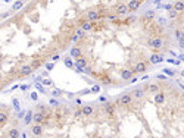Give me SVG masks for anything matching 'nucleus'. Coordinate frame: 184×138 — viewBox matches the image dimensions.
Wrapping results in <instances>:
<instances>
[{"mask_svg":"<svg viewBox=\"0 0 184 138\" xmlns=\"http://www.w3.org/2000/svg\"><path fill=\"white\" fill-rule=\"evenodd\" d=\"M149 93H152V94H158V93H161V85L159 84H156V82H150L149 85H147V88H146Z\"/></svg>","mask_w":184,"mask_h":138,"instance_id":"4468645a","label":"nucleus"},{"mask_svg":"<svg viewBox=\"0 0 184 138\" xmlns=\"http://www.w3.org/2000/svg\"><path fill=\"white\" fill-rule=\"evenodd\" d=\"M74 116H75V118H83V110H81V109H77L75 112H74Z\"/></svg>","mask_w":184,"mask_h":138,"instance_id":"c85d7f7f","label":"nucleus"},{"mask_svg":"<svg viewBox=\"0 0 184 138\" xmlns=\"http://www.w3.org/2000/svg\"><path fill=\"white\" fill-rule=\"evenodd\" d=\"M100 18H102V15H100L99 10H96V9H91V10H88V12H87V21H90V22L99 21Z\"/></svg>","mask_w":184,"mask_h":138,"instance_id":"0eeeda50","label":"nucleus"},{"mask_svg":"<svg viewBox=\"0 0 184 138\" xmlns=\"http://www.w3.org/2000/svg\"><path fill=\"white\" fill-rule=\"evenodd\" d=\"M103 112L108 115V116H115V113H116V107H115V104L114 103H109V101H106L105 104H103Z\"/></svg>","mask_w":184,"mask_h":138,"instance_id":"39448f33","label":"nucleus"},{"mask_svg":"<svg viewBox=\"0 0 184 138\" xmlns=\"http://www.w3.org/2000/svg\"><path fill=\"white\" fill-rule=\"evenodd\" d=\"M81 110H83V115H84V116H91V115L94 113V107H93V106H90V104L83 106V107H81Z\"/></svg>","mask_w":184,"mask_h":138,"instance_id":"dca6fc26","label":"nucleus"},{"mask_svg":"<svg viewBox=\"0 0 184 138\" xmlns=\"http://www.w3.org/2000/svg\"><path fill=\"white\" fill-rule=\"evenodd\" d=\"M75 104H77V106H80V104H81V100H80V99H77V100H75Z\"/></svg>","mask_w":184,"mask_h":138,"instance_id":"c03bdc74","label":"nucleus"},{"mask_svg":"<svg viewBox=\"0 0 184 138\" xmlns=\"http://www.w3.org/2000/svg\"><path fill=\"white\" fill-rule=\"evenodd\" d=\"M99 101H102V103H106V97H103V95H100V99H99Z\"/></svg>","mask_w":184,"mask_h":138,"instance_id":"58836bf2","label":"nucleus"},{"mask_svg":"<svg viewBox=\"0 0 184 138\" xmlns=\"http://www.w3.org/2000/svg\"><path fill=\"white\" fill-rule=\"evenodd\" d=\"M7 137L9 138H19L21 137V132H19V129L16 128V126H12V128L7 129Z\"/></svg>","mask_w":184,"mask_h":138,"instance_id":"2eb2a0df","label":"nucleus"},{"mask_svg":"<svg viewBox=\"0 0 184 138\" xmlns=\"http://www.w3.org/2000/svg\"><path fill=\"white\" fill-rule=\"evenodd\" d=\"M115 12H116L118 16H125V15H128L130 9H128L127 3H118V5L115 6Z\"/></svg>","mask_w":184,"mask_h":138,"instance_id":"20e7f679","label":"nucleus"},{"mask_svg":"<svg viewBox=\"0 0 184 138\" xmlns=\"http://www.w3.org/2000/svg\"><path fill=\"white\" fill-rule=\"evenodd\" d=\"M69 56L72 57V59H78V57H81V56H84L83 55V49H81L80 46H74L72 49H71V51H69Z\"/></svg>","mask_w":184,"mask_h":138,"instance_id":"1a4fd4ad","label":"nucleus"},{"mask_svg":"<svg viewBox=\"0 0 184 138\" xmlns=\"http://www.w3.org/2000/svg\"><path fill=\"white\" fill-rule=\"evenodd\" d=\"M99 90H100V87H99V85H94L93 88H91V91H93V93H97Z\"/></svg>","mask_w":184,"mask_h":138,"instance_id":"4c0bfd02","label":"nucleus"},{"mask_svg":"<svg viewBox=\"0 0 184 138\" xmlns=\"http://www.w3.org/2000/svg\"><path fill=\"white\" fill-rule=\"evenodd\" d=\"M150 62H152V63H159V62H162V57L158 56V55H153V56L150 57Z\"/></svg>","mask_w":184,"mask_h":138,"instance_id":"b1692460","label":"nucleus"},{"mask_svg":"<svg viewBox=\"0 0 184 138\" xmlns=\"http://www.w3.org/2000/svg\"><path fill=\"white\" fill-rule=\"evenodd\" d=\"M99 81H100L102 84H112V79H110L109 77H106V75L100 77V78H99Z\"/></svg>","mask_w":184,"mask_h":138,"instance_id":"5701e85b","label":"nucleus"},{"mask_svg":"<svg viewBox=\"0 0 184 138\" xmlns=\"http://www.w3.org/2000/svg\"><path fill=\"white\" fill-rule=\"evenodd\" d=\"M52 60H53V62H58V60H59V55H55V56L52 57Z\"/></svg>","mask_w":184,"mask_h":138,"instance_id":"ea45409f","label":"nucleus"},{"mask_svg":"<svg viewBox=\"0 0 184 138\" xmlns=\"http://www.w3.org/2000/svg\"><path fill=\"white\" fill-rule=\"evenodd\" d=\"M119 75H121V78L124 79V81H128V79H131V78H132L134 72H132V69H121Z\"/></svg>","mask_w":184,"mask_h":138,"instance_id":"ddd939ff","label":"nucleus"},{"mask_svg":"<svg viewBox=\"0 0 184 138\" xmlns=\"http://www.w3.org/2000/svg\"><path fill=\"white\" fill-rule=\"evenodd\" d=\"M49 118H50V115H46V113H41V112H35L33 121L35 123H38V125H43L46 121H49Z\"/></svg>","mask_w":184,"mask_h":138,"instance_id":"7ed1b4c3","label":"nucleus"},{"mask_svg":"<svg viewBox=\"0 0 184 138\" xmlns=\"http://www.w3.org/2000/svg\"><path fill=\"white\" fill-rule=\"evenodd\" d=\"M37 88H38V91H40V93H43V94L46 93V90H44V88H43L41 85H40V84H37Z\"/></svg>","mask_w":184,"mask_h":138,"instance_id":"c9c22d12","label":"nucleus"},{"mask_svg":"<svg viewBox=\"0 0 184 138\" xmlns=\"http://www.w3.org/2000/svg\"><path fill=\"white\" fill-rule=\"evenodd\" d=\"M22 6H24V3H22V2H16V3H13L12 9H13V10H19V9H21Z\"/></svg>","mask_w":184,"mask_h":138,"instance_id":"bb28decb","label":"nucleus"},{"mask_svg":"<svg viewBox=\"0 0 184 138\" xmlns=\"http://www.w3.org/2000/svg\"><path fill=\"white\" fill-rule=\"evenodd\" d=\"M43 132H44V126L43 125H38V123H35V125H33L31 126V134L34 135V137H41L43 135Z\"/></svg>","mask_w":184,"mask_h":138,"instance_id":"9b49d317","label":"nucleus"},{"mask_svg":"<svg viewBox=\"0 0 184 138\" xmlns=\"http://www.w3.org/2000/svg\"><path fill=\"white\" fill-rule=\"evenodd\" d=\"M52 95H53V99L55 97H59V95H62V91H60V90H53L52 91Z\"/></svg>","mask_w":184,"mask_h":138,"instance_id":"c756f323","label":"nucleus"},{"mask_svg":"<svg viewBox=\"0 0 184 138\" xmlns=\"http://www.w3.org/2000/svg\"><path fill=\"white\" fill-rule=\"evenodd\" d=\"M175 37H177V40L184 38V33H183V29H175Z\"/></svg>","mask_w":184,"mask_h":138,"instance_id":"a878e982","label":"nucleus"},{"mask_svg":"<svg viewBox=\"0 0 184 138\" xmlns=\"http://www.w3.org/2000/svg\"><path fill=\"white\" fill-rule=\"evenodd\" d=\"M140 5H141V2H136V0H131V2H128V3H127L128 9H130V10H132V12H134V10H137V9L140 7Z\"/></svg>","mask_w":184,"mask_h":138,"instance_id":"6ab92c4d","label":"nucleus"},{"mask_svg":"<svg viewBox=\"0 0 184 138\" xmlns=\"http://www.w3.org/2000/svg\"><path fill=\"white\" fill-rule=\"evenodd\" d=\"M145 90L143 88H140V87H136L134 90L131 91V95H132V99H137V100H140V99H143L145 97Z\"/></svg>","mask_w":184,"mask_h":138,"instance_id":"f8f14e48","label":"nucleus"},{"mask_svg":"<svg viewBox=\"0 0 184 138\" xmlns=\"http://www.w3.org/2000/svg\"><path fill=\"white\" fill-rule=\"evenodd\" d=\"M145 18H147V19H153V18H155V10H147V12L145 13Z\"/></svg>","mask_w":184,"mask_h":138,"instance_id":"393cba45","label":"nucleus"},{"mask_svg":"<svg viewBox=\"0 0 184 138\" xmlns=\"http://www.w3.org/2000/svg\"><path fill=\"white\" fill-rule=\"evenodd\" d=\"M75 66H77L78 69H86V68L88 66V57H86V56L78 57V59L75 60Z\"/></svg>","mask_w":184,"mask_h":138,"instance_id":"9d476101","label":"nucleus"},{"mask_svg":"<svg viewBox=\"0 0 184 138\" xmlns=\"http://www.w3.org/2000/svg\"><path fill=\"white\" fill-rule=\"evenodd\" d=\"M33 118H34V112H33V110H28L27 115H25V125H28L29 122H31Z\"/></svg>","mask_w":184,"mask_h":138,"instance_id":"4be33fe9","label":"nucleus"},{"mask_svg":"<svg viewBox=\"0 0 184 138\" xmlns=\"http://www.w3.org/2000/svg\"><path fill=\"white\" fill-rule=\"evenodd\" d=\"M178 46H180V49H183V50H184V38L178 40Z\"/></svg>","mask_w":184,"mask_h":138,"instance_id":"f704fd0d","label":"nucleus"},{"mask_svg":"<svg viewBox=\"0 0 184 138\" xmlns=\"http://www.w3.org/2000/svg\"><path fill=\"white\" fill-rule=\"evenodd\" d=\"M158 78H159V79H167V77H165V75H158Z\"/></svg>","mask_w":184,"mask_h":138,"instance_id":"79ce46f5","label":"nucleus"},{"mask_svg":"<svg viewBox=\"0 0 184 138\" xmlns=\"http://www.w3.org/2000/svg\"><path fill=\"white\" fill-rule=\"evenodd\" d=\"M33 72H34V69H33L31 65H22L21 69H19V73H18V75H19V77H28V75H31Z\"/></svg>","mask_w":184,"mask_h":138,"instance_id":"6e6552de","label":"nucleus"},{"mask_svg":"<svg viewBox=\"0 0 184 138\" xmlns=\"http://www.w3.org/2000/svg\"><path fill=\"white\" fill-rule=\"evenodd\" d=\"M7 121H9V113L5 112V110H0V126L6 125Z\"/></svg>","mask_w":184,"mask_h":138,"instance_id":"f3484780","label":"nucleus"},{"mask_svg":"<svg viewBox=\"0 0 184 138\" xmlns=\"http://www.w3.org/2000/svg\"><path fill=\"white\" fill-rule=\"evenodd\" d=\"M94 28V25H93V22H90V21H84L83 24H81V29L84 31V33H88V31H91Z\"/></svg>","mask_w":184,"mask_h":138,"instance_id":"a211bd4d","label":"nucleus"},{"mask_svg":"<svg viewBox=\"0 0 184 138\" xmlns=\"http://www.w3.org/2000/svg\"><path fill=\"white\" fill-rule=\"evenodd\" d=\"M49 103H50V106H59V101H58L56 99H52V100H49Z\"/></svg>","mask_w":184,"mask_h":138,"instance_id":"473e14b6","label":"nucleus"},{"mask_svg":"<svg viewBox=\"0 0 184 138\" xmlns=\"http://www.w3.org/2000/svg\"><path fill=\"white\" fill-rule=\"evenodd\" d=\"M43 84L44 85H52V81L50 79H43Z\"/></svg>","mask_w":184,"mask_h":138,"instance_id":"e433bc0d","label":"nucleus"},{"mask_svg":"<svg viewBox=\"0 0 184 138\" xmlns=\"http://www.w3.org/2000/svg\"><path fill=\"white\" fill-rule=\"evenodd\" d=\"M106 19L108 21H116L118 19V15L115 13V15H106Z\"/></svg>","mask_w":184,"mask_h":138,"instance_id":"7c9ffc66","label":"nucleus"},{"mask_svg":"<svg viewBox=\"0 0 184 138\" xmlns=\"http://www.w3.org/2000/svg\"><path fill=\"white\" fill-rule=\"evenodd\" d=\"M172 9L175 10V12H184V2H175L172 5Z\"/></svg>","mask_w":184,"mask_h":138,"instance_id":"aec40b11","label":"nucleus"},{"mask_svg":"<svg viewBox=\"0 0 184 138\" xmlns=\"http://www.w3.org/2000/svg\"><path fill=\"white\" fill-rule=\"evenodd\" d=\"M177 15H178V13H177V12H175V10H174V9H172V10H169V18H171V19L177 18Z\"/></svg>","mask_w":184,"mask_h":138,"instance_id":"2f4dec72","label":"nucleus"},{"mask_svg":"<svg viewBox=\"0 0 184 138\" xmlns=\"http://www.w3.org/2000/svg\"><path fill=\"white\" fill-rule=\"evenodd\" d=\"M147 47H150L153 50H161L163 47V40L161 37H152L147 40Z\"/></svg>","mask_w":184,"mask_h":138,"instance_id":"f03ea898","label":"nucleus"},{"mask_svg":"<svg viewBox=\"0 0 184 138\" xmlns=\"http://www.w3.org/2000/svg\"><path fill=\"white\" fill-rule=\"evenodd\" d=\"M163 101H165V94H163L162 91L158 93V94H155V103L156 104H162Z\"/></svg>","mask_w":184,"mask_h":138,"instance_id":"412c9836","label":"nucleus"},{"mask_svg":"<svg viewBox=\"0 0 184 138\" xmlns=\"http://www.w3.org/2000/svg\"><path fill=\"white\" fill-rule=\"evenodd\" d=\"M24 115H25V112H19L18 116H19V118H24Z\"/></svg>","mask_w":184,"mask_h":138,"instance_id":"37998d69","label":"nucleus"},{"mask_svg":"<svg viewBox=\"0 0 184 138\" xmlns=\"http://www.w3.org/2000/svg\"><path fill=\"white\" fill-rule=\"evenodd\" d=\"M181 77L184 78V71H181Z\"/></svg>","mask_w":184,"mask_h":138,"instance_id":"a18cd8bd","label":"nucleus"},{"mask_svg":"<svg viewBox=\"0 0 184 138\" xmlns=\"http://www.w3.org/2000/svg\"><path fill=\"white\" fill-rule=\"evenodd\" d=\"M131 103H132L131 93H124V94H121L119 97L116 99V104L122 106V107H128V106H131Z\"/></svg>","mask_w":184,"mask_h":138,"instance_id":"f257e3e1","label":"nucleus"},{"mask_svg":"<svg viewBox=\"0 0 184 138\" xmlns=\"http://www.w3.org/2000/svg\"><path fill=\"white\" fill-rule=\"evenodd\" d=\"M65 65H66L68 68H72V66H74V62H72V59H71V57L65 59Z\"/></svg>","mask_w":184,"mask_h":138,"instance_id":"cd10ccee","label":"nucleus"},{"mask_svg":"<svg viewBox=\"0 0 184 138\" xmlns=\"http://www.w3.org/2000/svg\"><path fill=\"white\" fill-rule=\"evenodd\" d=\"M55 68V63H47V65H46V69L47 71H52Z\"/></svg>","mask_w":184,"mask_h":138,"instance_id":"72a5a7b5","label":"nucleus"},{"mask_svg":"<svg viewBox=\"0 0 184 138\" xmlns=\"http://www.w3.org/2000/svg\"><path fill=\"white\" fill-rule=\"evenodd\" d=\"M146 71H147V62H137L132 68L134 73H145Z\"/></svg>","mask_w":184,"mask_h":138,"instance_id":"423d86ee","label":"nucleus"},{"mask_svg":"<svg viewBox=\"0 0 184 138\" xmlns=\"http://www.w3.org/2000/svg\"><path fill=\"white\" fill-rule=\"evenodd\" d=\"M183 33H184V29H183Z\"/></svg>","mask_w":184,"mask_h":138,"instance_id":"49530a36","label":"nucleus"},{"mask_svg":"<svg viewBox=\"0 0 184 138\" xmlns=\"http://www.w3.org/2000/svg\"><path fill=\"white\" fill-rule=\"evenodd\" d=\"M31 99H33V100H37V94H35V93H31Z\"/></svg>","mask_w":184,"mask_h":138,"instance_id":"a19ab883","label":"nucleus"}]
</instances>
